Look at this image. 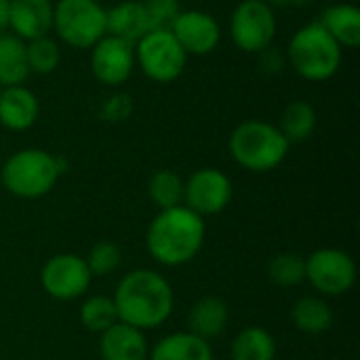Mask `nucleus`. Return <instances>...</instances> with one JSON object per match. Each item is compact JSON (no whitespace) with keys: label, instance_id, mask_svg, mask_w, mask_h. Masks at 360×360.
Returning a JSON list of instances; mask_svg holds the SVG:
<instances>
[{"label":"nucleus","instance_id":"nucleus-1","mask_svg":"<svg viewBox=\"0 0 360 360\" xmlns=\"http://www.w3.org/2000/svg\"><path fill=\"white\" fill-rule=\"evenodd\" d=\"M118 321L139 331H150L165 325L175 306L171 283L156 270L139 268L120 278L114 291Z\"/></svg>","mask_w":360,"mask_h":360},{"label":"nucleus","instance_id":"nucleus-2","mask_svg":"<svg viewBox=\"0 0 360 360\" xmlns=\"http://www.w3.org/2000/svg\"><path fill=\"white\" fill-rule=\"evenodd\" d=\"M205 217L179 205L162 209L150 221L146 232V247L160 266L177 268L190 264L205 245Z\"/></svg>","mask_w":360,"mask_h":360},{"label":"nucleus","instance_id":"nucleus-3","mask_svg":"<svg viewBox=\"0 0 360 360\" xmlns=\"http://www.w3.org/2000/svg\"><path fill=\"white\" fill-rule=\"evenodd\" d=\"M342 51L319 21H310L291 36L285 59L304 80L327 82L342 65Z\"/></svg>","mask_w":360,"mask_h":360},{"label":"nucleus","instance_id":"nucleus-4","mask_svg":"<svg viewBox=\"0 0 360 360\" xmlns=\"http://www.w3.org/2000/svg\"><path fill=\"white\" fill-rule=\"evenodd\" d=\"M228 148L234 162L243 169L268 173L283 165L291 143L276 124L266 120H245L232 131Z\"/></svg>","mask_w":360,"mask_h":360},{"label":"nucleus","instance_id":"nucleus-5","mask_svg":"<svg viewBox=\"0 0 360 360\" xmlns=\"http://www.w3.org/2000/svg\"><path fill=\"white\" fill-rule=\"evenodd\" d=\"M61 171V158L40 148H25L6 158L0 167V181L8 194L36 200L55 188Z\"/></svg>","mask_w":360,"mask_h":360},{"label":"nucleus","instance_id":"nucleus-6","mask_svg":"<svg viewBox=\"0 0 360 360\" xmlns=\"http://www.w3.org/2000/svg\"><path fill=\"white\" fill-rule=\"evenodd\" d=\"M53 30L74 49H91L105 34V8L97 0H57L53 6Z\"/></svg>","mask_w":360,"mask_h":360},{"label":"nucleus","instance_id":"nucleus-7","mask_svg":"<svg viewBox=\"0 0 360 360\" xmlns=\"http://www.w3.org/2000/svg\"><path fill=\"white\" fill-rule=\"evenodd\" d=\"M135 65L141 72L160 84L177 80L188 63V55L181 44L175 40L171 30H150L135 44Z\"/></svg>","mask_w":360,"mask_h":360},{"label":"nucleus","instance_id":"nucleus-8","mask_svg":"<svg viewBox=\"0 0 360 360\" xmlns=\"http://www.w3.org/2000/svg\"><path fill=\"white\" fill-rule=\"evenodd\" d=\"M276 15L266 0H243L236 4L230 17L232 42L243 53L259 55L264 49L272 46L276 36Z\"/></svg>","mask_w":360,"mask_h":360},{"label":"nucleus","instance_id":"nucleus-9","mask_svg":"<svg viewBox=\"0 0 360 360\" xmlns=\"http://www.w3.org/2000/svg\"><path fill=\"white\" fill-rule=\"evenodd\" d=\"M306 281L325 297L346 295L356 283V264L350 253L323 247L306 257Z\"/></svg>","mask_w":360,"mask_h":360},{"label":"nucleus","instance_id":"nucleus-10","mask_svg":"<svg viewBox=\"0 0 360 360\" xmlns=\"http://www.w3.org/2000/svg\"><path fill=\"white\" fill-rule=\"evenodd\" d=\"M91 270L84 257L74 253H59L46 259L40 270V285L49 297L57 302H72L82 297L91 287Z\"/></svg>","mask_w":360,"mask_h":360},{"label":"nucleus","instance_id":"nucleus-11","mask_svg":"<svg viewBox=\"0 0 360 360\" xmlns=\"http://www.w3.org/2000/svg\"><path fill=\"white\" fill-rule=\"evenodd\" d=\"M232 192V181L224 171L205 167L184 181V207L200 217L219 215L230 205Z\"/></svg>","mask_w":360,"mask_h":360},{"label":"nucleus","instance_id":"nucleus-12","mask_svg":"<svg viewBox=\"0 0 360 360\" xmlns=\"http://www.w3.org/2000/svg\"><path fill=\"white\" fill-rule=\"evenodd\" d=\"M135 70V46L105 34L91 46V72L103 86H122Z\"/></svg>","mask_w":360,"mask_h":360},{"label":"nucleus","instance_id":"nucleus-13","mask_svg":"<svg viewBox=\"0 0 360 360\" xmlns=\"http://www.w3.org/2000/svg\"><path fill=\"white\" fill-rule=\"evenodd\" d=\"M175 40L181 44L186 55L202 57L213 53L221 42V27L217 19L200 8L179 11L173 25L169 27Z\"/></svg>","mask_w":360,"mask_h":360},{"label":"nucleus","instance_id":"nucleus-14","mask_svg":"<svg viewBox=\"0 0 360 360\" xmlns=\"http://www.w3.org/2000/svg\"><path fill=\"white\" fill-rule=\"evenodd\" d=\"M51 0H11L8 30L23 42L49 36L53 32Z\"/></svg>","mask_w":360,"mask_h":360},{"label":"nucleus","instance_id":"nucleus-15","mask_svg":"<svg viewBox=\"0 0 360 360\" xmlns=\"http://www.w3.org/2000/svg\"><path fill=\"white\" fill-rule=\"evenodd\" d=\"M40 116V101L25 84L0 89V124L8 131H27Z\"/></svg>","mask_w":360,"mask_h":360},{"label":"nucleus","instance_id":"nucleus-16","mask_svg":"<svg viewBox=\"0 0 360 360\" xmlns=\"http://www.w3.org/2000/svg\"><path fill=\"white\" fill-rule=\"evenodd\" d=\"M99 354L101 360H148L150 348L143 331L118 321L99 333Z\"/></svg>","mask_w":360,"mask_h":360},{"label":"nucleus","instance_id":"nucleus-17","mask_svg":"<svg viewBox=\"0 0 360 360\" xmlns=\"http://www.w3.org/2000/svg\"><path fill=\"white\" fill-rule=\"evenodd\" d=\"M105 25H108L110 36L122 38L131 44H135L143 34L152 30L146 6L139 0H122L114 4L112 8H108Z\"/></svg>","mask_w":360,"mask_h":360},{"label":"nucleus","instance_id":"nucleus-18","mask_svg":"<svg viewBox=\"0 0 360 360\" xmlns=\"http://www.w3.org/2000/svg\"><path fill=\"white\" fill-rule=\"evenodd\" d=\"M230 321L228 304L217 295H205L194 302L188 314V331L200 340H215L224 333Z\"/></svg>","mask_w":360,"mask_h":360},{"label":"nucleus","instance_id":"nucleus-19","mask_svg":"<svg viewBox=\"0 0 360 360\" xmlns=\"http://www.w3.org/2000/svg\"><path fill=\"white\" fill-rule=\"evenodd\" d=\"M319 23L342 49H356L360 44V8L356 4L340 2L327 6Z\"/></svg>","mask_w":360,"mask_h":360},{"label":"nucleus","instance_id":"nucleus-20","mask_svg":"<svg viewBox=\"0 0 360 360\" xmlns=\"http://www.w3.org/2000/svg\"><path fill=\"white\" fill-rule=\"evenodd\" d=\"M148 360H213V348L190 331H177L165 335L150 350Z\"/></svg>","mask_w":360,"mask_h":360},{"label":"nucleus","instance_id":"nucleus-21","mask_svg":"<svg viewBox=\"0 0 360 360\" xmlns=\"http://www.w3.org/2000/svg\"><path fill=\"white\" fill-rule=\"evenodd\" d=\"M293 325L308 335H321L331 329L333 325V310L329 302L321 295H306L300 297L291 310Z\"/></svg>","mask_w":360,"mask_h":360},{"label":"nucleus","instance_id":"nucleus-22","mask_svg":"<svg viewBox=\"0 0 360 360\" xmlns=\"http://www.w3.org/2000/svg\"><path fill=\"white\" fill-rule=\"evenodd\" d=\"M30 74L25 42L15 34H0V86L23 84Z\"/></svg>","mask_w":360,"mask_h":360},{"label":"nucleus","instance_id":"nucleus-23","mask_svg":"<svg viewBox=\"0 0 360 360\" xmlns=\"http://www.w3.org/2000/svg\"><path fill=\"white\" fill-rule=\"evenodd\" d=\"M230 356L232 360H274L276 340L264 327H247L234 338Z\"/></svg>","mask_w":360,"mask_h":360},{"label":"nucleus","instance_id":"nucleus-24","mask_svg":"<svg viewBox=\"0 0 360 360\" xmlns=\"http://www.w3.org/2000/svg\"><path fill=\"white\" fill-rule=\"evenodd\" d=\"M278 129L287 137L289 143L306 141L308 137H312V133L316 129V110H314V105L304 101V99L291 101L283 112Z\"/></svg>","mask_w":360,"mask_h":360},{"label":"nucleus","instance_id":"nucleus-25","mask_svg":"<svg viewBox=\"0 0 360 360\" xmlns=\"http://www.w3.org/2000/svg\"><path fill=\"white\" fill-rule=\"evenodd\" d=\"M148 194L160 211L179 207L184 205V179L171 169H160L150 177Z\"/></svg>","mask_w":360,"mask_h":360},{"label":"nucleus","instance_id":"nucleus-26","mask_svg":"<svg viewBox=\"0 0 360 360\" xmlns=\"http://www.w3.org/2000/svg\"><path fill=\"white\" fill-rule=\"evenodd\" d=\"M80 323L91 333H103L118 323L114 300L108 295H91L80 306Z\"/></svg>","mask_w":360,"mask_h":360},{"label":"nucleus","instance_id":"nucleus-27","mask_svg":"<svg viewBox=\"0 0 360 360\" xmlns=\"http://www.w3.org/2000/svg\"><path fill=\"white\" fill-rule=\"evenodd\" d=\"M268 276L278 287H297L306 281V257L297 253H281L270 259Z\"/></svg>","mask_w":360,"mask_h":360},{"label":"nucleus","instance_id":"nucleus-28","mask_svg":"<svg viewBox=\"0 0 360 360\" xmlns=\"http://www.w3.org/2000/svg\"><path fill=\"white\" fill-rule=\"evenodd\" d=\"M25 55H27V65L32 74H51L57 70L61 61L59 44L51 36H42V38L25 42Z\"/></svg>","mask_w":360,"mask_h":360},{"label":"nucleus","instance_id":"nucleus-29","mask_svg":"<svg viewBox=\"0 0 360 360\" xmlns=\"http://www.w3.org/2000/svg\"><path fill=\"white\" fill-rule=\"evenodd\" d=\"M84 262L91 270V276H108L118 270V266L122 262V251L116 243L101 240L89 251Z\"/></svg>","mask_w":360,"mask_h":360},{"label":"nucleus","instance_id":"nucleus-30","mask_svg":"<svg viewBox=\"0 0 360 360\" xmlns=\"http://www.w3.org/2000/svg\"><path fill=\"white\" fill-rule=\"evenodd\" d=\"M146 13L150 17V25L152 30H169L175 21V17L179 15L181 6L179 0H143Z\"/></svg>","mask_w":360,"mask_h":360},{"label":"nucleus","instance_id":"nucleus-31","mask_svg":"<svg viewBox=\"0 0 360 360\" xmlns=\"http://www.w3.org/2000/svg\"><path fill=\"white\" fill-rule=\"evenodd\" d=\"M131 112H133V99L129 93H114L101 105V118L110 122H122L131 116Z\"/></svg>","mask_w":360,"mask_h":360},{"label":"nucleus","instance_id":"nucleus-32","mask_svg":"<svg viewBox=\"0 0 360 360\" xmlns=\"http://www.w3.org/2000/svg\"><path fill=\"white\" fill-rule=\"evenodd\" d=\"M259 61H262V70L272 74V72H281L287 59L278 51H274V46H268L259 53Z\"/></svg>","mask_w":360,"mask_h":360},{"label":"nucleus","instance_id":"nucleus-33","mask_svg":"<svg viewBox=\"0 0 360 360\" xmlns=\"http://www.w3.org/2000/svg\"><path fill=\"white\" fill-rule=\"evenodd\" d=\"M8 8H11V0H0V34L8 30Z\"/></svg>","mask_w":360,"mask_h":360},{"label":"nucleus","instance_id":"nucleus-34","mask_svg":"<svg viewBox=\"0 0 360 360\" xmlns=\"http://www.w3.org/2000/svg\"><path fill=\"white\" fill-rule=\"evenodd\" d=\"M281 4H308L312 0H278Z\"/></svg>","mask_w":360,"mask_h":360},{"label":"nucleus","instance_id":"nucleus-35","mask_svg":"<svg viewBox=\"0 0 360 360\" xmlns=\"http://www.w3.org/2000/svg\"><path fill=\"white\" fill-rule=\"evenodd\" d=\"M0 89H2V86H0Z\"/></svg>","mask_w":360,"mask_h":360}]
</instances>
